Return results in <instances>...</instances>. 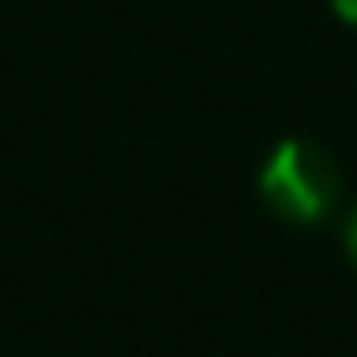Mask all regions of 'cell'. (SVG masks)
Masks as SVG:
<instances>
[{
    "label": "cell",
    "mask_w": 357,
    "mask_h": 357,
    "mask_svg": "<svg viewBox=\"0 0 357 357\" xmlns=\"http://www.w3.org/2000/svg\"><path fill=\"white\" fill-rule=\"evenodd\" d=\"M333 6H337V15H342L347 25H357V0H333Z\"/></svg>",
    "instance_id": "2"
},
{
    "label": "cell",
    "mask_w": 357,
    "mask_h": 357,
    "mask_svg": "<svg viewBox=\"0 0 357 357\" xmlns=\"http://www.w3.org/2000/svg\"><path fill=\"white\" fill-rule=\"evenodd\" d=\"M347 245H352V259H357V215H352V230H347Z\"/></svg>",
    "instance_id": "3"
},
{
    "label": "cell",
    "mask_w": 357,
    "mask_h": 357,
    "mask_svg": "<svg viewBox=\"0 0 357 357\" xmlns=\"http://www.w3.org/2000/svg\"><path fill=\"white\" fill-rule=\"evenodd\" d=\"M259 196L279 220L318 225L323 215H333V206L342 196V176L323 147L294 137V142H279L269 152V162L259 172Z\"/></svg>",
    "instance_id": "1"
}]
</instances>
